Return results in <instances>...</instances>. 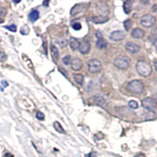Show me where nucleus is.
I'll return each instance as SVG.
<instances>
[{
    "instance_id": "nucleus-1",
    "label": "nucleus",
    "mask_w": 157,
    "mask_h": 157,
    "mask_svg": "<svg viewBox=\"0 0 157 157\" xmlns=\"http://www.w3.org/2000/svg\"><path fill=\"white\" fill-rule=\"evenodd\" d=\"M137 73L143 77H147L152 73V67L148 62L145 61H139L136 64Z\"/></svg>"
},
{
    "instance_id": "nucleus-2",
    "label": "nucleus",
    "mask_w": 157,
    "mask_h": 157,
    "mask_svg": "<svg viewBox=\"0 0 157 157\" xmlns=\"http://www.w3.org/2000/svg\"><path fill=\"white\" fill-rule=\"evenodd\" d=\"M114 64L116 68L120 69H128L131 64V61L128 57L124 55H120L115 58L114 61Z\"/></svg>"
},
{
    "instance_id": "nucleus-3",
    "label": "nucleus",
    "mask_w": 157,
    "mask_h": 157,
    "mask_svg": "<svg viewBox=\"0 0 157 157\" xmlns=\"http://www.w3.org/2000/svg\"><path fill=\"white\" fill-rule=\"evenodd\" d=\"M127 88L133 93H141L144 90V85L140 80H133L128 83Z\"/></svg>"
},
{
    "instance_id": "nucleus-4",
    "label": "nucleus",
    "mask_w": 157,
    "mask_h": 157,
    "mask_svg": "<svg viewBox=\"0 0 157 157\" xmlns=\"http://www.w3.org/2000/svg\"><path fill=\"white\" fill-rule=\"evenodd\" d=\"M102 69V62L97 59H91L88 62V69L91 73L99 72Z\"/></svg>"
},
{
    "instance_id": "nucleus-5",
    "label": "nucleus",
    "mask_w": 157,
    "mask_h": 157,
    "mask_svg": "<svg viewBox=\"0 0 157 157\" xmlns=\"http://www.w3.org/2000/svg\"><path fill=\"white\" fill-rule=\"evenodd\" d=\"M156 23V18L151 14H146L141 19V24L145 28H151Z\"/></svg>"
},
{
    "instance_id": "nucleus-6",
    "label": "nucleus",
    "mask_w": 157,
    "mask_h": 157,
    "mask_svg": "<svg viewBox=\"0 0 157 157\" xmlns=\"http://www.w3.org/2000/svg\"><path fill=\"white\" fill-rule=\"evenodd\" d=\"M142 104L144 109L148 111L154 110L156 107V102L152 97H146V98L142 100Z\"/></svg>"
},
{
    "instance_id": "nucleus-7",
    "label": "nucleus",
    "mask_w": 157,
    "mask_h": 157,
    "mask_svg": "<svg viewBox=\"0 0 157 157\" xmlns=\"http://www.w3.org/2000/svg\"><path fill=\"white\" fill-rule=\"evenodd\" d=\"M126 37V34L125 32H123V31H112V33L110 34L109 38H110L111 40L112 41H115V42H119V41H121V40L124 39Z\"/></svg>"
},
{
    "instance_id": "nucleus-8",
    "label": "nucleus",
    "mask_w": 157,
    "mask_h": 157,
    "mask_svg": "<svg viewBox=\"0 0 157 157\" xmlns=\"http://www.w3.org/2000/svg\"><path fill=\"white\" fill-rule=\"evenodd\" d=\"M126 50L131 53H138L141 50L140 47L137 44L132 42H128L126 44Z\"/></svg>"
},
{
    "instance_id": "nucleus-9",
    "label": "nucleus",
    "mask_w": 157,
    "mask_h": 157,
    "mask_svg": "<svg viewBox=\"0 0 157 157\" xmlns=\"http://www.w3.org/2000/svg\"><path fill=\"white\" fill-rule=\"evenodd\" d=\"M80 53L83 54H87L90 52L91 50V44L88 41H83L80 44V47H79Z\"/></svg>"
},
{
    "instance_id": "nucleus-10",
    "label": "nucleus",
    "mask_w": 157,
    "mask_h": 157,
    "mask_svg": "<svg viewBox=\"0 0 157 157\" xmlns=\"http://www.w3.org/2000/svg\"><path fill=\"white\" fill-rule=\"evenodd\" d=\"M71 66L74 71H79L83 67L82 61L80 58H73L71 62Z\"/></svg>"
},
{
    "instance_id": "nucleus-11",
    "label": "nucleus",
    "mask_w": 157,
    "mask_h": 157,
    "mask_svg": "<svg viewBox=\"0 0 157 157\" xmlns=\"http://www.w3.org/2000/svg\"><path fill=\"white\" fill-rule=\"evenodd\" d=\"M131 36L134 39H140L145 36V31L141 28H134L131 32Z\"/></svg>"
},
{
    "instance_id": "nucleus-12",
    "label": "nucleus",
    "mask_w": 157,
    "mask_h": 157,
    "mask_svg": "<svg viewBox=\"0 0 157 157\" xmlns=\"http://www.w3.org/2000/svg\"><path fill=\"white\" fill-rule=\"evenodd\" d=\"M80 42L78 41L77 39H75L74 37H71L69 39V45L71 47L72 50H76L77 49H79L80 47Z\"/></svg>"
},
{
    "instance_id": "nucleus-13",
    "label": "nucleus",
    "mask_w": 157,
    "mask_h": 157,
    "mask_svg": "<svg viewBox=\"0 0 157 157\" xmlns=\"http://www.w3.org/2000/svg\"><path fill=\"white\" fill-rule=\"evenodd\" d=\"M93 102H95L96 104H97V105H99L101 107L106 106V101L103 97H101V96H95V97H93Z\"/></svg>"
},
{
    "instance_id": "nucleus-14",
    "label": "nucleus",
    "mask_w": 157,
    "mask_h": 157,
    "mask_svg": "<svg viewBox=\"0 0 157 157\" xmlns=\"http://www.w3.org/2000/svg\"><path fill=\"white\" fill-rule=\"evenodd\" d=\"M109 20V18L104 16H97L92 18V21L95 24H103V23L106 22Z\"/></svg>"
},
{
    "instance_id": "nucleus-15",
    "label": "nucleus",
    "mask_w": 157,
    "mask_h": 157,
    "mask_svg": "<svg viewBox=\"0 0 157 157\" xmlns=\"http://www.w3.org/2000/svg\"><path fill=\"white\" fill-rule=\"evenodd\" d=\"M132 8H133V5H132V2L131 1H126L124 2L123 3V10L124 13L128 14L131 12L132 10Z\"/></svg>"
},
{
    "instance_id": "nucleus-16",
    "label": "nucleus",
    "mask_w": 157,
    "mask_h": 157,
    "mask_svg": "<svg viewBox=\"0 0 157 157\" xmlns=\"http://www.w3.org/2000/svg\"><path fill=\"white\" fill-rule=\"evenodd\" d=\"M83 9V7L82 4H76L75 7H73L72 9L71 10V16H75L76 14H78L79 13L82 11Z\"/></svg>"
},
{
    "instance_id": "nucleus-17",
    "label": "nucleus",
    "mask_w": 157,
    "mask_h": 157,
    "mask_svg": "<svg viewBox=\"0 0 157 157\" xmlns=\"http://www.w3.org/2000/svg\"><path fill=\"white\" fill-rule=\"evenodd\" d=\"M50 51H51V55L53 57V59L54 61L58 60V57H59V52H58V48L52 45L50 47Z\"/></svg>"
},
{
    "instance_id": "nucleus-18",
    "label": "nucleus",
    "mask_w": 157,
    "mask_h": 157,
    "mask_svg": "<svg viewBox=\"0 0 157 157\" xmlns=\"http://www.w3.org/2000/svg\"><path fill=\"white\" fill-rule=\"evenodd\" d=\"M28 18L31 21L35 22V21L37 20L38 19H39V12H38L37 10H32L31 13H29Z\"/></svg>"
},
{
    "instance_id": "nucleus-19",
    "label": "nucleus",
    "mask_w": 157,
    "mask_h": 157,
    "mask_svg": "<svg viewBox=\"0 0 157 157\" xmlns=\"http://www.w3.org/2000/svg\"><path fill=\"white\" fill-rule=\"evenodd\" d=\"M96 46H97V48L104 49L107 47V41L106 40L103 39H98L97 41V42H96Z\"/></svg>"
},
{
    "instance_id": "nucleus-20",
    "label": "nucleus",
    "mask_w": 157,
    "mask_h": 157,
    "mask_svg": "<svg viewBox=\"0 0 157 157\" xmlns=\"http://www.w3.org/2000/svg\"><path fill=\"white\" fill-rule=\"evenodd\" d=\"M74 75V80L76 83H77L78 84L82 85L83 83V80H84V78L83 76L82 75H80V74H75Z\"/></svg>"
},
{
    "instance_id": "nucleus-21",
    "label": "nucleus",
    "mask_w": 157,
    "mask_h": 157,
    "mask_svg": "<svg viewBox=\"0 0 157 157\" xmlns=\"http://www.w3.org/2000/svg\"><path fill=\"white\" fill-rule=\"evenodd\" d=\"M53 126H54V128H55L56 131H58V132H59V133H61V134L65 133V132H64V130L63 129V127L61 126V124L59 123L58 122H54Z\"/></svg>"
},
{
    "instance_id": "nucleus-22",
    "label": "nucleus",
    "mask_w": 157,
    "mask_h": 157,
    "mask_svg": "<svg viewBox=\"0 0 157 157\" xmlns=\"http://www.w3.org/2000/svg\"><path fill=\"white\" fill-rule=\"evenodd\" d=\"M132 25H133V22H132V20H125L123 23V26L126 31H129V30L131 28Z\"/></svg>"
},
{
    "instance_id": "nucleus-23",
    "label": "nucleus",
    "mask_w": 157,
    "mask_h": 157,
    "mask_svg": "<svg viewBox=\"0 0 157 157\" xmlns=\"http://www.w3.org/2000/svg\"><path fill=\"white\" fill-rule=\"evenodd\" d=\"M58 43L61 47H65L67 46V44H68V41L64 38H61V39H59L58 40Z\"/></svg>"
},
{
    "instance_id": "nucleus-24",
    "label": "nucleus",
    "mask_w": 157,
    "mask_h": 157,
    "mask_svg": "<svg viewBox=\"0 0 157 157\" xmlns=\"http://www.w3.org/2000/svg\"><path fill=\"white\" fill-rule=\"evenodd\" d=\"M29 28L28 27V25H23V27H21V28H20V33L22 34V35H28L29 33Z\"/></svg>"
},
{
    "instance_id": "nucleus-25",
    "label": "nucleus",
    "mask_w": 157,
    "mask_h": 157,
    "mask_svg": "<svg viewBox=\"0 0 157 157\" xmlns=\"http://www.w3.org/2000/svg\"><path fill=\"white\" fill-rule=\"evenodd\" d=\"M128 105L131 109H136L138 108V104L136 102H134V101H131V102H129Z\"/></svg>"
},
{
    "instance_id": "nucleus-26",
    "label": "nucleus",
    "mask_w": 157,
    "mask_h": 157,
    "mask_svg": "<svg viewBox=\"0 0 157 157\" xmlns=\"http://www.w3.org/2000/svg\"><path fill=\"white\" fill-rule=\"evenodd\" d=\"M5 28L8 29V30H9L10 31H12V32L17 31V26L14 25V24H11V25H9V26H6L5 27Z\"/></svg>"
},
{
    "instance_id": "nucleus-27",
    "label": "nucleus",
    "mask_w": 157,
    "mask_h": 157,
    "mask_svg": "<svg viewBox=\"0 0 157 157\" xmlns=\"http://www.w3.org/2000/svg\"><path fill=\"white\" fill-rule=\"evenodd\" d=\"M36 118H37L39 120H44L45 115L42 112H39H39H37V113H36Z\"/></svg>"
},
{
    "instance_id": "nucleus-28",
    "label": "nucleus",
    "mask_w": 157,
    "mask_h": 157,
    "mask_svg": "<svg viewBox=\"0 0 157 157\" xmlns=\"http://www.w3.org/2000/svg\"><path fill=\"white\" fill-rule=\"evenodd\" d=\"M70 60H71V56L70 55L65 56V57H64V58L62 59V61H63V63H64V64H66V65H68V64H69Z\"/></svg>"
},
{
    "instance_id": "nucleus-29",
    "label": "nucleus",
    "mask_w": 157,
    "mask_h": 157,
    "mask_svg": "<svg viewBox=\"0 0 157 157\" xmlns=\"http://www.w3.org/2000/svg\"><path fill=\"white\" fill-rule=\"evenodd\" d=\"M81 28H82V26H81V24H80V23H75V24H72V28L76 30V31L80 30Z\"/></svg>"
},
{
    "instance_id": "nucleus-30",
    "label": "nucleus",
    "mask_w": 157,
    "mask_h": 157,
    "mask_svg": "<svg viewBox=\"0 0 157 157\" xmlns=\"http://www.w3.org/2000/svg\"><path fill=\"white\" fill-rule=\"evenodd\" d=\"M7 10L3 7H0V16H6L7 15Z\"/></svg>"
},
{
    "instance_id": "nucleus-31",
    "label": "nucleus",
    "mask_w": 157,
    "mask_h": 157,
    "mask_svg": "<svg viewBox=\"0 0 157 157\" xmlns=\"http://www.w3.org/2000/svg\"><path fill=\"white\" fill-rule=\"evenodd\" d=\"M7 59V55L3 52L0 51V61H3Z\"/></svg>"
},
{
    "instance_id": "nucleus-32",
    "label": "nucleus",
    "mask_w": 157,
    "mask_h": 157,
    "mask_svg": "<svg viewBox=\"0 0 157 157\" xmlns=\"http://www.w3.org/2000/svg\"><path fill=\"white\" fill-rule=\"evenodd\" d=\"M96 36L98 39H103V36H102V33L100 31H97L96 32Z\"/></svg>"
},
{
    "instance_id": "nucleus-33",
    "label": "nucleus",
    "mask_w": 157,
    "mask_h": 157,
    "mask_svg": "<svg viewBox=\"0 0 157 157\" xmlns=\"http://www.w3.org/2000/svg\"><path fill=\"white\" fill-rule=\"evenodd\" d=\"M2 86H4V87H6V86H8V83H7L6 81H2Z\"/></svg>"
},
{
    "instance_id": "nucleus-34",
    "label": "nucleus",
    "mask_w": 157,
    "mask_h": 157,
    "mask_svg": "<svg viewBox=\"0 0 157 157\" xmlns=\"http://www.w3.org/2000/svg\"><path fill=\"white\" fill-rule=\"evenodd\" d=\"M5 157H13V156L12 154H10V153H7Z\"/></svg>"
},
{
    "instance_id": "nucleus-35",
    "label": "nucleus",
    "mask_w": 157,
    "mask_h": 157,
    "mask_svg": "<svg viewBox=\"0 0 157 157\" xmlns=\"http://www.w3.org/2000/svg\"><path fill=\"white\" fill-rule=\"evenodd\" d=\"M154 67H155L156 71L157 72V60L155 61V62H154Z\"/></svg>"
},
{
    "instance_id": "nucleus-36",
    "label": "nucleus",
    "mask_w": 157,
    "mask_h": 157,
    "mask_svg": "<svg viewBox=\"0 0 157 157\" xmlns=\"http://www.w3.org/2000/svg\"><path fill=\"white\" fill-rule=\"evenodd\" d=\"M49 2L48 1H46V2H43V5H44L45 7H48Z\"/></svg>"
},
{
    "instance_id": "nucleus-37",
    "label": "nucleus",
    "mask_w": 157,
    "mask_h": 157,
    "mask_svg": "<svg viewBox=\"0 0 157 157\" xmlns=\"http://www.w3.org/2000/svg\"><path fill=\"white\" fill-rule=\"evenodd\" d=\"M155 47H156V50H157V39L156 40V42H155Z\"/></svg>"
},
{
    "instance_id": "nucleus-38",
    "label": "nucleus",
    "mask_w": 157,
    "mask_h": 157,
    "mask_svg": "<svg viewBox=\"0 0 157 157\" xmlns=\"http://www.w3.org/2000/svg\"><path fill=\"white\" fill-rule=\"evenodd\" d=\"M3 22H4V20L3 19H0V24H2Z\"/></svg>"
}]
</instances>
